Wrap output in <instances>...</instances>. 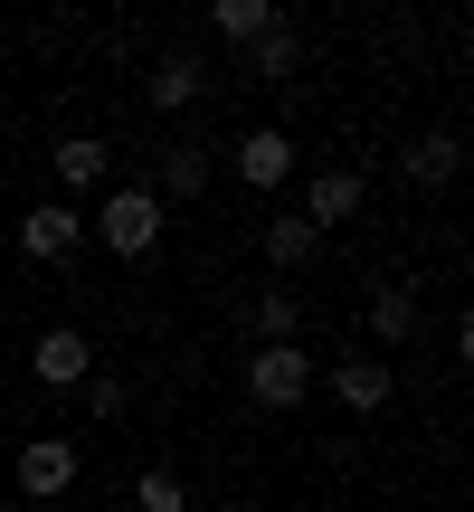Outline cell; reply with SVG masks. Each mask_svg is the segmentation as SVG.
I'll list each match as a JSON object with an SVG mask.
<instances>
[{
	"label": "cell",
	"instance_id": "obj_1",
	"mask_svg": "<svg viewBox=\"0 0 474 512\" xmlns=\"http://www.w3.org/2000/svg\"><path fill=\"white\" fill-rule=\"evenodd\" d=\"M247 389H256V408H304V389H313V351H294V342L256 351V361H247Z\"/></svg>",
	"mask_w": 474,
	"mask_h": 512
},
{
	"label": "cell",
	"instance_id": "obj_2",
	"mask_svg": "<svg viewBox=\"0 0 474 512\" xmlns=\"http://www.w3.org/2000/svg\"><path fill=\"white\" fill-rule=\"evenodd\" d=\"M95 228H105L114 256H152V247H162V200H152V190H114Z\"/></svg>",
	"mask_w": 474,
	"mask_h": 512
},
{
	"label": "cell",
	"instance_id": "obj_3",
	"mask_svg": "<svg viewBox=\"0 0 474 512\" xmlns=\"http://www.w3.org/2000/svg\"><path fill=\"white\" fill-rule=\"evenodd\" d=\"M76 238H86V228H76V209H67V200H38L29 219H19V256H38V266L76 256Z\"/></svg>",
	"mask_w": 474,
	"mask_h": 512
},
{
	"label": "cell",
	"instance_id": "obj_4",
	"mask_svg": "<svg viewBox=\"0 0 474 512\" xmlns=\"http://www.w3.org/2000/svg\"><path fill=\"white\" fill-rule=\"evenodd\" d=\"M351 209H361V171H313V181H304V209H294V219H304V228H342Z\"/></svg>",
	"mask_w": 474,
	"mask_h": 512
},
{
	"label": "cell",
	"instance_id": "obj_5",
	"mask_svg": "<svg viewBox=\"0 0 474 512\" xmlns=\"http://www.w3.org/2000/svg\"><path fill=\"white\" fill-rule=\"evenodd\" d=\"M76 484V446L67 437H29L19 446V494H67Z\"/></svg>",
	"mask_w": 474,
	"mask_h": 512
},
{
	"label": "cell",
	"instance_id": "obj_6",
	"mask_svg": "<svg viewBox=\"0 0 474 512\" xmlns=\"http://www.w3.org/2000/svg\"><path fill=\"white\" fill-rule=\"evenodd\" d=\"M285 171H294V143H285V133H247V143H237V181H247L256 200L285 190Z\"/></svg>",
	"mask_w": 474,
	"mask_h": 512
},
{
	"label": "cell",
	"instance_id": "obj_7",
	"mask_svg": "<svg viewBox=\"0 0 474 512\" xmlns=\"http://www.w3.org/2000/svg\"><path fill=\"white\" fill-rule=\"evenodd\" d=\"M86 370H95V342H86V332H67V323L38 332V380H48V389H76Z\"/></svg>",
	"mask_w": 474,
	"mask_h": 512
},
{
	"label": "cell",
	"instance_id": "obj_8",
	"mask_svg": "<svg viewBox=\"0 0 474 512\" xmlns=\"http://www.w3.org/2000/svg\"><path fill=\"white\" fill-rule=\"evenodd\" d=\"M408 181L418 190H456L465 181V143L456 133H418V143H408Z\"/></svg>",
	"mask_w": 474,
	"mask_h": 512
},
{
	"label": "cell",
	"instance_id": "obj_9",
	"mask_svg": "<svg viewBox=\"0 0 474 512\" xmlns=\"http://www.w3.org/2000/svg\"><path fill=\"white\" fill-rule=\"evenodd\" d=\"M209 190V152L200 143H171L162 152V190H152V200H200Z\"/></svg>",
	"mask_w": 474,
	"mask_h": 512
},
{
	"label": "cell",
	"instance_id": "obj_10",
	"mask_svg": "<svg viewBox=\"0 0 474 512\" xmlns=\"http://www.w3.org/2000/svg\"><path fill=\"white\" fill-rule=\"evenodd\" d=\"M313 247H323V228H304V219H294V209H285V219H266V266H313Z\"/></svg>",
	"mask_w": 474,
	"mask_h": 512
},
{
	"label": "cell",
	"instance_id": "obj_11",
	"mask_svg": "<svg viewBox=\"0 0 474 512\" xmlns=\"http://www.w3.org/2000/svg\"><path fill=\"white\" fill-rule=\"evenodd\" d=\"M190 95H200V57H190V48H171L162 67H152V105H162V114H181Z\"/></svg>",
	"mask_w": 474,
	"mask_h": 512
},
{
	"label": "cell",
	"instance_id": "obj_12",
	"mask_svg": "<svg viewBox=\"0 0 474 512\" xmlns=\"http://www.w3.org/2000/svg\"><path fill=\"white\" fill-rule=\"evenodd\" d=\"M370 332H380V342H408V332H418V294L380 285V294H370Z\"/></svg>",
	"mask_w": 474,
	"mask_h": 512
},
{
	"label": "cell",
	"instance_id": "obj_13",
	"mask_svg": "<svg viewBox=\"0 0 474 512\" xmlns=\"http://www.w3.org/2000/svg\"><path fill=\"white\" fill-rule=\"evenodd\" d=\"M57 181H67V190H95V181H105V143H95V133L57 143Z\"/></svg>",
	"mask_w": 474,
	"mask_h": 512
},
{
	"label": "cell",
	"instance_id": "obj_14",
	"mask_svg": "<svg viewBox=\"0 0 474 512\" xmlns=\"http://www.w3.org/2000/svg\"><path fill=\"white\" fill-rule=\"evenodd\" d=\"M380 399H389V361H342V408H361V418H370Z\"/></svg>",
	"mask_w": 474,
	"mask_h": 512
},
{
	"label": "cell",
	"instance_id": "obj_15",
	"mask_svg": "<svg viewBox=\"0 0 474 512\" xmlns=\"http://www.w3.org/2000/svg\"><path fill=\"white\" fill-rule=\"evenodd\" d=\"M294 323H304V304H294V294H266V304H256V351L294 342Z\"/></svg>",
	"mask_w": 474,
	"mask_h": 512
},
{
	"label": "cell",
	"instance_id": "obj_16",
	"mask_svg": "<svg viewBox=\"0 0 474 512\" xmlns=\"http://www.w3.org/2000/svg\"><path fill=\"white\" fill-rule=\"evenodd\" d=\"M247 57H256V67H266V76H294V67H304V48H294V29H285V19H275V29L256 38Z\"/></svg>",
	"mask_w": 474,
	"mask_h": 512
},
{
	"label": "cell",
	"instance_id": "obj_17",
	"mask_svg": "<svg viewBox=\"0 0 474 512\" xmlns=\"http://www.w3.org/2000/svg\"><path fill=\"white\" fill-rule=\"evenodd\" d=\"M209 19H219L228 38H266V29H275V10H266V0H219Z\"/></svg>",
	"mask_w": 474,
	"mask_h": 512
},
{
	"label": "cell",
	"instance_id": "obj_18",
	"mask_svg": "<svg viewBox=\"0 0 474 512\" xmlns=\"http://www.w3.org/2000/svg\"><path fill=\"white\" fill-rule=\"evenodd\" d=\"M86 408H95V418H114V408H124V380H95V370H86Z\"/></svg>",
	"mask_w": 474,
	"mask_h": 512
},
{
	"label": "cell",
	"instance_id": "obj_19",
	"mask_svg": "<svg viewBox=\"0 0 474 512\" xmlns=\"http://www.w3.org/2000/svg\"><path fill=\"white\" fill-rule=\"evenodd\" d=\"M143 512H181V484H171V475H143Z\"/></svg>",
	"mask_w": 474,
	"mask_h": 512
}]
</instances>
